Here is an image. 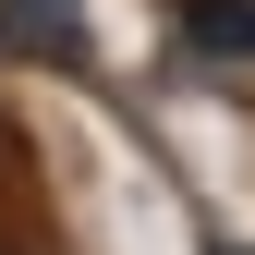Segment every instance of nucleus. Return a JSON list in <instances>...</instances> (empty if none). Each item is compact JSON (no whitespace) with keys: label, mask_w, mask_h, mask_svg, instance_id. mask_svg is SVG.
I'll return each mask as SVG.
<instances>
[{"label":"nucleus","mask_w":255,"mask_h":255,"mask_svg":"<svg viewBox=\"0 0 255 255\" xmlns=\"http://www.w3.org/2000/svg\"><path fill=\"white\" fill-rule=\"evenodd\" d=\"M0 37H12V49H49V61L85 49V37H73V0H0Z\"/></svg>","instance_id":"nucleus-1"},{"label":"nucleus","mask_w":255,"mask_h":255,"mask_svg":"<svg viewBox=\"0 0 255 255\" xmlns=\"http://www.w3.org/2000/svg\"><path fill=\"white\" fill-rule=\"evenodd\" d=\"M195 24H207V49H255V0H195Z\"/></svg>","instance_id":"nucleus-2"}]
</instances>
